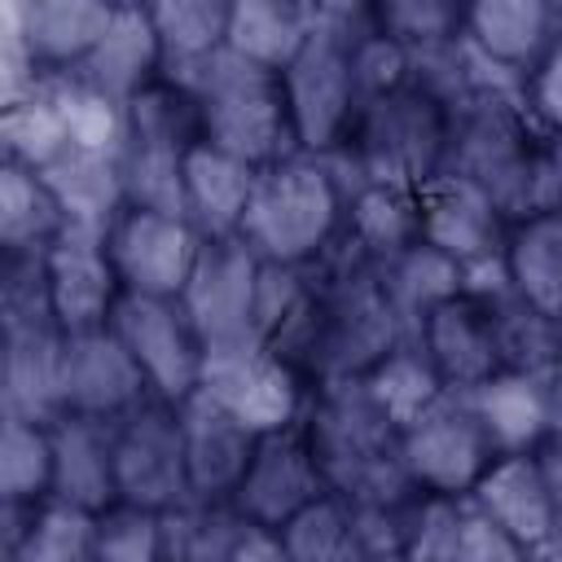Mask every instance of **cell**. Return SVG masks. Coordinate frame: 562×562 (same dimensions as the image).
<instances>
[{
    "instance_id": "6da1fadb",
    "label": "cell",
    "mask_w": 562,
    "mask_h": 562,
    "mask_svg": "<svg viewBox=\"0 0 562 562\" xmlns=\"http://www.w3.org/2000/svg\"><path fill=\"white\" fill-rule=\"evenodd\" d=\"M395 342H404V321L378 268L356 255L351 268L312 281L307 303L272 347L285 360H294L312 386H329V382H356Z\"/></svg>"
},
{
    "instance_id": "7a4b0ae2",
    "label": "cell",
    "mask_w": 562,
    "mask_h": 562,
    "mask_svg": "<svg viewBox=\"0 0 562 562\" xmlns=\"http://www.w3.org/2000/svg\"><path fill=\"white\" fill-rule=\"evenodd\" d=\"M347 193L334 167L316 154H290L255 176L241 241L281 268H312L342 237Z\"/></svg>"
},
{
    "instance_id": "3957f363",
    "label": "cell",
    "mask_w": 562,
    "mask_h": 562,
    "mask_svg": "<svg viewBox=\"0 0 562 562\" xmlns=\"http://www.w3.org/2000/svg\"><path fill=\"white\" fill-rule=\"evenodd\" d=\"M184 83L198 92L206 145L250 162L255 171L299 154L285 83L277 70H263L224 48Z\"/></svg>"
},
{
    "instance_id": "277c9868",
    "label": "cell",
    "mask_w": 562,
    "mask_h": 562,
    "mask_svg": "<svg viewBox=\"0 0 562 562\" xmlns=\"http://www.w3.org/2000/svg\"><path fill=\"white\" fill-rule=\"evenodd\" d=\"M452 149V101L422 75L404 88L364 101L347 140L360 180L422 189L430 176L448 167Z\"/></svg>"
},
{
    "instance_id": "5b68a950",
    "label": "cell",
    "mask_w": 562,
    "mask_h": 562,
    "mask_svg": "<svg viewBox=\"0 0 562 562\" xmlns=\"http://www.w3.org/2000/svg\"><path fill=\"white\" fill-rule=\"evenodd\" d=\"M544 136L527 119L522 101H509L492 88H479L465 101H452V149L448 171L470 176L483 184L509 220L531 215L536 189V158Z\"/></svg>"
},
{
    "instance_id": "8992f818",
    "label": "cell",
    "mask_w": 562,
    "mask_h": 562,
    "mask_svg": "<svg viewBox=\"0 0 562 562\" xmlns=\"http://www.w3.org/2000/svg\"><path fill=\"white\" fill-rule=\"evenodd\" d=\"M351 35L356 31L347 13L321 9L312 40L281 70L299 154L329 158L334 149H347L351 140V127L360 114V92L351 75Z\"/></svg>"
},
{
    "instance_id": "52a82bcc",
    "label": "cell",
    "mask_w": 562,
    "mask_h": 562,
    "mask_svg": "<svg viewBox=\"0 0 562 562\" xmlns=\"http://www.w3.org/2000/svg\"><path fill=\"white\" fill-rule=\"evenodd\" d=\"M198 391L206 400H215L228 417H237L250 435L263 439V435L299 426L307 417V404H312L316 386L277 347L237 342V347L206 351V369H202Z\"/></svg>"
},
{
    "instance_id": "ba28073f",
    "label": "cell",
    "mask_w": 562,
    "mask_h": 562,
    "mask_svg": "<svg viewBox=\"0 0 562 562\" xmlns=\"http://www.w3.org/2000/svg\"><path fill=\"white\" fill-rule=\"evenodd\" d=\"M395 452H400V470L413 483V492L443 496V501H470L479 479L501 457L483 422L452 391L395 439Z\"/></svg>"
},
{
    "instance_id": "9c48e42d",
    "label": "cell",
    "mask_w": 562,
    "mask_h": 562,
    "mask_svg": "<svg viewBox=\"0 0 562 562\" xmlns=\"http://www.w3.org/2000/svg\"><path fill=\"white\" fill-rule=\"evenodd\" d=\"M114 474H119V505H136L154 514L193 505L184 430L171 404L149 400L123 422H114Z\"/></svg>"
},
{
    "instance_id": "30bf717a",
    "label": "cell",
    "mask_w": 562,
    "mask_h": 562,
    "mask_svg": "<svg viewBox=\"0 0 562 562\" xmlns=\"http://www.w3.org/2000/svg\"><path fill=\"white\" fill-rule=\"evenodd\" d=\"M110 325L127 342L132 360L140 364L154 400L180 408L189 395H198L202 369H206V342L198 338L180 299L123 294Z\"/></svg>"
},
{
    "instance_id": "8fae6325",
    "label": "cell",
    "mask_w": 562,
    "mask_h": 562,
    "mask_svg": "<svg viewBox=\"0 0 562 562\" xmlns=\"http://www.w3.org/2000/svg\"><path fill=\"white\" fill-rule=\"evenodd\" d=\"M334 487H329L325 465L312 448V435L299 422V426L263 435L255 443V457H250V465H246L228 505L237 509L241 522L281 531L290 518H299L307 505H316Z\"/></svg>"
},
{
    "instance_id": "7c38bea8",
    "label": "cell",
    "mask_w": 562,
    "mask_h": 562,
    "mask_svg": "<svg viewBox=\"0 0 562 562\" xmlns=\"http://www.w3.org/2000/svg\"><path fill=\"white\" fill-rule=\"evenodd\" d=\"M202 233L184 215H158L136 206H123V215L105 233V250L123 281V294L145 299H180L202 259Z\"/></svg>"
},
{
    "instance_id": "4fadbf2b",
    "label": "cell",
    "mask_w": 562,
    "mask_h": 562,
    "mask_svg": "<svg viewBox=\"0 0 562 562\" xmlns=\"http://www.w3.org/2000/svg\"><path fill=\"white\" fill-rule=\"evenodd\" d=\"M259 272H263V259L241 237L202 246V259H198L189 285L180 294V307L189 312L206 351L237 347V342H259L255 338Z\"/></svg>"
},
{
    "instance_id": "5bb4252c",
    "label": "cell",
    "mask_w": 562,
    "mask_h": 562,
    "mask_svg": "<svg viewBox=\"0 0 562 562\" xmlns=\"http://www.w3.org/2000/svg\"><path fill=\"white\" fill-rule=\"evenodd\" d=\"M417 206H422V241L435 246L439 255H448L452 263L474 268V263L505 255L514 220L470 176L443 167L439 176H430L417 189Z\"/></svg>"
},
{
    "instance_id": "9a60e30c",
    "label": "cell",
    "mask_w": 562,
    "mask_h": 562,
    "mask_svg": "<svg viewBox=\"0 0 562 562\" xmlns=\"http://www.w3.org/2000/svg\"><path fill=\"white\" fill-rule=\"evenodd\" d=\"M44 294H48V312L66 338L110 329L114 307L123 299V281L110 263L105 237L61 233L44 250Z\"/></svg>"
},
{
    "instance_id": "2e32d148",
    "label": "cell",
    "mask_w": 562,
    "mask_h": 562,
    "mask_svg": "<svg viewBox=\"0 0 562 562\" xmlns=\"http://www.w3.org/2000/svg\"><path fill=\"white\" fill-rule=\"evenodd\" d=\"M413 338H417V347L426 351V360L435 364L439 382L452 395L474 391L479 382H487L492 373L505 369L496 312L479 294H465V290L452 294L448 303H439L435 312L422 316Z\"/></svg>"
},
{
    "instance_id": "e0dca14e",
    "label": "cell",
    "mask_w": 562,
    "mask_h": 562,
    "mask_svg": "<svg viewBox=\"0 0 562 562\" xmlns=\"http://www.w3.org/2000/svg\"><path fill=\"white\" fill-rule=\"evenodd\" d=\"M61 395H66V413L97 417V422H123L127 413H136L140 404L154 400L140 364L132 360V351L114 334V325L66 338Z\"/></svg>"
},
{
    "instance_id": "ac0fdd59",
    "label": "cell",
    "mask_w": 562,
    "mask_h": 562,
    "mask_svg": "<svg viewBox=\"0 0 562 562\" xmlns=\"http://www.w3.org/2000/svg\"><path fill=\"white\" fill-rule=\"evenodd\" d=\"M465 505L492 518L527 553H540L558 540V505L536 452H501Z\"/></svg>"
},
{
    "instance_id": "d6986e66",
    "label": "cell",
    "mask_w": 562,
    "mask_h": 562,
    "mask_svg": "<svg viewBox=\"0 0 562 562\" xmlns=\"http://www.w3.org/2000/svg\"><path fill=\"white\" fill-rule=\"evenodd\" d=\"M180 430H184V461H189V487L193 501L202 505H228L259 435H250L237 417H228L215 400H206L202 391L189 395L180 408Z\"/></svg>"
},
{
    "instance_id": "ffe728a7",
    "label": "cell",
    "mask_w": 562,
    "mask_h": 562,
    "mask_svg": "<svg viewBox=\"0 0 562 562\" xmlns=\"http://www.w3.org/2000/svg\"><path fill=\"white\" fill-rule=\"evenodd\" d=\"M470 413L492 435L496 452H540V443L558 430L553 378L527 369H501L474 391H461Z\"/></svg>"
},
{
    "instance_id": "44dd1931",
    "label": "cell",
    "mask_w": 562,
    "mask_h": 562,
    "mask_svg": "<svg viewBox=\"0 0 562 562\" xmlns=\"http://www.w3.org/2000/svg\"><path fill=\"white\" fill-rule=\"evenodd\" d=\"M562 13L544 0H479L465 4L461 40L492 66L527 79L536 61L558 44Z\"/></svg>"
},
{
    "instance_id": "7402d4cb",
    "label": "cell",
    "mask_w": 562,
    "mask_h": 562,
    "mask_svg": "<svg viewBox=\"0 0 562 562\" xmlns=\"http://www.w3.org/2000/svg\"><path fill=\"white\" fill-rule=\"evenodd\" d=\"M75 75L123 105L140 97L149 83H158L167 75V57H162V40L149 4H114L105 35L97 40L92 57Z\"/></svg>"
},
{
    "instance_id": "603a6c76",
    "label": "cell",
    "mask_w": 562,
    "mask_h": 562,
    "mask_svg": "<svg viewBox=\"0 0 562 562\" xmlns=\"http://www.w3.org/2000/svg\"><path fill=\"white\" fill-rule=\"evenodd\" d=\"M53 501L105 514L119 505L114 422L61 413L53 422Z\"/></svg>"
},
{
    "instance_id": "cb8c5ba5",
    "label": "cell",
    "mask_w": 562,
    "mask_h": 562,
    "mask_svg": "<svg viewBox=\"0 0 562 562\" xmlns=\"http://www.w3.org/2000/svg\"><path fill=\"white\" fill-rule=\"evenodd\" d=\"M18 18H22V40L35 70L44 79H57V75H75L92 57L97 40L114 18V4L110 0H31V4H18Z\"/></svg>"
},
{
    "instance_id": "d4e9b609",
    "label": "cell",
    "mask_w": 562,
    "mask_h": 562,
    "mask_svg": "<svg viewBox=\"0 0 562 562\" xmlns=\"http://www.w3.org/2000/svg\"><path fill=\"white\" fill-rule=\"evenodd\" d=\"M255 167L198 140L184 154V220L202 233V241L241 237V220L255 189Z\"/></svg>"
},
{
    "instance_id": "484cf974",
    "label": "cell",
    "mask_w": 562,
    "mask_h": 562,
    "mask_svg": "<svg viewBox=\"0 0 562 562\" xmlns=\"http://www.w3.org/2000/svg\"><path fill=\"white\" fill-rule=\"evenodd\" d=\"M501 263L514 299L562 325V211H531L514 220Z\"/></svg>"
},
{
    "instance_id": "4316f807",
    "label": "cell",
    "mask_w": 562,
    "mask_h": 562,
    "mask_svg": "<svg viewBox=\"0 0 562 562\" xmlns=\"http://www.w3.org/2000/svg\"><path fill=\"white\" fill-rule=\"evenodd\" d=\"M342 237L351 241V255H360L373 268H386L391 259H400L404 250H413L422 241L417 189L360 180L356 193H347Z\"/></svg>"
},
{
    "instance_id": "83f0119b",
    "label": "cell",
    "mask_w": 562,
    "mask_h": 562,
    "mask_svg": "<svg viewBox=\"0 0 562 562\" xmlns=\"http://www.w3.org/2000/svg\"><path fill=\"white\" fill-rule=\"evenodd\" d=\"M356 386H360V395L369 400V408H373L395 435H404L422 413H430V408L448 395V386L439 382V373H435V364L426 360V351L417 347V338L395 342L378 364H369V369L356 378Z\"/></svg>"
},
{
    "instance_id": "f1b7e54d",
    "label": "cell",
    "mask_w": 562,
    "mask_h": 562,
    "mask_svg": "<svg viewBox=\"0 0 562 562\" xmlns=\"http://www.w3.org/2000/svg\"><path fill=\"white\" fill-rule=\"evenodd\" d=\"M321 9L312 4H290V0H237L228 9V40L224 48L263 66V70H285L303 44L316 31Z\"/></svg>"
},
{
    "instance_id": "f546056e",
    "label": "cell",
    "mask_w": 562,
    "mask_h": 562,
    "mask_svg": "<svg viewBox=\"0 0 562 562\" xmlns=\"http://www.w3.org/2000/svg\"><path fill=\"white\" fill-rule=\"evenodd\" d=\"M48 180V189L57 193L61 211H66V233H88V237H105L110 224L123 215L127 198H123V171L114 158H97V154H79L70 149L57 167L40 171Z\"/></svg>"
},
{
    "instance_id": "4dcf8cb0",
    "label": "cell",
    "mask_w": 562,
    "mask_h": 562,
    "mask_svg": "<svg viewBox=\"0 0 562 562\" xmlns=\"http://www.w3.org/2000/svg\"><path fill=\"white\" fill-rule=\"evenodd\" d=\"M66 211L40 171L0 162V241L9 255H44L66 233Z\"/></svg>"
},
{
    "instance_id": "1f68e13d",
    "label": "cell",
    "mask_w": 562,
    "mask_h": 562,
    "mask_svg": "<svg viewBox=\"0 0 562 562\" xmlns=\"http://www.w3.org/2000/svg\"><path fill=\"white\" fill-rule=\"evenodd\" d=\"M277 536L285 549V562H369L360 509L351 501H342L338 492L307 505Z\"/></svg>"
},
{
    "instance_id": "d6a6232c",
    "label": "cell",
    "mask_w": 562,
    "mask_h": 562,
    "mask_svg": "<svg viewBox=\"0 0 562 562\" xmlns=\"http://www.w3.org/2000/svg\"><path fill=\"white\" fill-rule=\"evenodd\" d=\"M228 9L233 4H220V0H162V4H149L171 79H189L215 53H224Z\"/></svg>"
},
{
    "instance_id": "836d02e7",
    "label": "cell",
    "mask_w": 562,
    "mask_h": 562,
    "mask_svg": "<svg viewBox=\"0 0 562 562\" xmlns=\"http://www.w3.org/2000/svg\"><path fill=\"white\" fill-rule=\"evenodd\" d=\"M48 92L66 119V132H70V145L79 154H97V158H123L127 154V140H132V127H127V105L97 92L92 83H83L79 75H57L48 79Z\"/></svg>"
},
{
    "instance_id": "e575fe53",
    "label": "cell",
    "mask_w": 562,
    "mask_h": 562,
    "mask_svg": "<svg viewBox=\"0 0 562 562\" xmlns=\"http://www.w3.org/2000/svg\"><path fill=\"white\" fill-rule=\"evenodd\" d=\"M97 518L66 501H44L9 540L4 562H97Z\"/></svg>"
},
{
    "instance_id": "d590c367",
    "label": "cell",
    "mask_w": 562,
    "mask_h": 562,
    "mask_svg": "<svg viewBox=\"0 0 562 562\" xmlns=\"http://www.w3.org/2000/svg\"><path fill=\"white\" fill-rule=\"evenodd\" d=\"M0 145H4V162H18L26 171H48L75 149L66 119L48 92V79L40 83V92L9 101L0 110Z\"/></svg>"
},
{
    "instance_id": "8d00e7d4",
    "label": "cell",
    "mask_w": 562,
    "mask_h": 562,
    "mask_svg": "<svg viewBox=\"0 0 562 562\" xmlns=\"http://www.w3.org/2000/svg\"><path fill=\"white\" fill-rule=\"evenodd\" d=\"M378 277L386 285L400 321L413 325V329L422 325L426 312H435L439 303H448L452 294L465 290V268L452 263L448 255H439L426 241H417L413 250H404L400 259H391L386 268H378Z\"/></svg>"
},
{
    "instance_id": "74e56055",
    "label": "cell",
    "mask_w": 562,
    "mask_h": 562,
    "mask_svg": "<svg viewBox=\"0 0 562 562\" xmlns=\"http://www.w3.org/2000/svg\"><path fill=\"white\" fill-rule=\"evenodd\" d=\"M0 496H4V509H35L53 501V426L4 413Z\"/></svg>"
},
{
    "instance_id": "f35d334b",
    "label": "cell",
    "mask_w": 562,
    "mask_h": 562,
    "mask_svg": "<svg viewBox=\"0 0 562 562\" xmlns=\"http://www.w3.org/2000/svg\"><path fill=\"white\" fill-rule=\"evenodd\" d=\"M127 127H132L127 145H158V149L189 154L202 140L198 92L184 79L162 75L158 83H149L140 97L127 101Z\"/></svg>"
},
{
    "instance_id": "ab89813d",
    "label": "cell",
    "mask_w": 562,
    "mask_h": 562,
    "mask_svg": "<svg viewBox=\"0 0 562 562\" xmlns=\"http://www.w3.org/2000/svg\"><path fill=\"white\" fill-rule=\"evenodd\" d=\"M241 527L233 505H180L162 514V562H224Z\"/></svg>"
},
{
    "instance_id": "60d3db41",
    "label": "cell",
    "mask_w": 562,
    "mask_h": 562,
    "mask_svg": "<svg viewBox=\"0 0 562 562\" xmlns=\"http://www.w3.org/2000/svg\"><path fill=\"white\" fill-rule=\"evenodd\" d=\"M369 18L382 35H391L413 57L457 44L465 31V9L448 0H386V4H373Z\"/></svg>"
},
{
    "instance_id": "b9f144b4",
    "label": "cell",
    "mask_w": 562,
    "mask_h": 562,
    "mask_svg": "<svg viewBox=\"0 0 562 562\" xmlns=\"http://www.w3.org/2000/svg\"><path fill=\"white\" fill-rule=\"evenodd\" d=\"M119 171H123L127 206L184 215V154L158 149V145H127V154L119 158Z\"/></svg>"
},
{
    "instance_id": "7bdbcfd3",
    "label": "cell",
    "mask_w": 562,
    "mask_h": 562,
    "mask_svg": "<svg viewBox=\"0 0 562 562\" xmlns=\"http://www.w3.org/2000/svg\"><path fill=\"white\" fill-rule=\"evenodd\" d=\"M461 505L443 496H413L400 509V562H457Z\"/></svg>"
},
{
    "instance_id": "ee69618b",
    "label": "cell",
    "mask_w": 562,
    "mask_h": 562,
    "mask_svg": "<svg viewBox=\"0 0 562 562\" xmlns=\"http://www.w3.org/2000/svg\"><path fill=\"white\" fill-rule=\"evenodd\" d=\"M351 75H356V92L364 105V101H378V97L404 88L417 70H413V53L400 48L391 35H382L373 26V18H364V26L351 35Z\"/></svg>"
},
{
    "instance_id": "f6af8a7d",
    "label": "cell",
    "mask_w": 562,
    "mask_h": 562,
    "mask_svg": "<svg viewBox=\"0 0 562 562\" xmlns=\"http://www.w3.org/2000/svg\"><path fill=\"white\" fill-rule=\"evenodd\" d=\"M97 562H162V514L114 505L97 518Z\"/></svg>"
},
{
    "instance_id": "bcb514c9",
    "label": "cell",
    "mask_w": 562,
    "mask_h": 562,
    "mask_svg": "<svg viewBox=\"0 0 562 562\" xmlns=\"http://www.w3.org/2000/svg\"><path fill=\"white\" fill-rule=\"evenodd\" d=\"M522 110L540 136H562V35L522 79Z\"/></svg>"
},
{
    "instance_id": "7dc6e473",
    "label": "cell",
    "mask_w": 562,
    "mask_h": 562,
    "mask_svg": "<svg viewBox=\"0 0 562 562\" xmlns=\"http://www.w3.org/2000/svg\"><path fill=\"white\" fill-rule=\"evenodd\" d=\"M457 562H536L518 540H509L492 518H483L474 505H461V536H457Z\"/></svg>"
},
{
    "instance_id": "c3c4849f",
    "label": "cell",
    "mask_w": 562,
    "mask_h": 562,
    "mask_svg": "<svg viewBox=\"0 0 562 562\" xmlns=\"http://www.w3.org/2000/svg\"><path fill=\"white\" fill-rule=\"evenodd\" d=\"M531 211H562V136H544L540 145Z\"/></svg>"
},
{
    "instance_id": "681fc988",
    "label": "cell",
    "mask_w": 562,
    "mask_h": 562,
    "mask_svg": "<svg viewBox=\"0 0 562 562\" xmlns=\"http://www.w3.org/2000/svg\"><path fill=\"white\" fill-rule=\"evenodd\" d=\"M224 562H285V549H281V536H277V531L246 522Z\"/></svg>"
},
{
    "instance_id": "f907efd6",
    "label": "cell",
    "mask_w": 562,
    "mask_h": 562,
    "mask_svg": "<svg viewBox=\"0 0 562 562\" xmlns=\"http://www.w3.org/2000/svg\"><path fill=\"white\" fill-rule=\"evenodd\" d=\"M540 465H544V479H549V492H553V505H558V536H562V430H553L544 443H540Z\"/></svg>"
}]
</instances>
